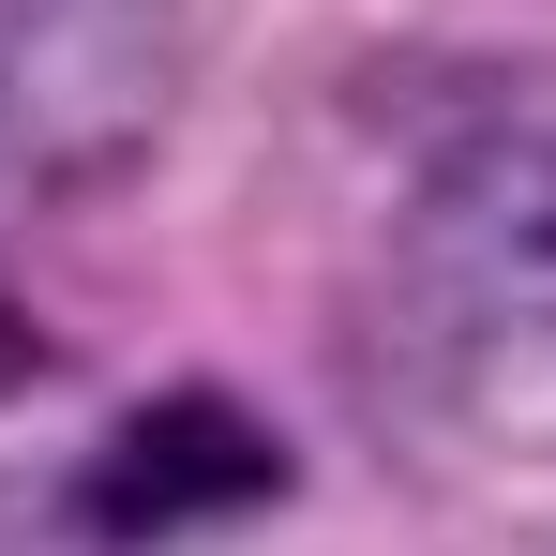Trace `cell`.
Listing matches in <instances>:
<instances>
[{
    "label": "cell",
    "mask_w": 556,
    "mask_h": 556,
    "mask_svg": "<svg viewBox=\"0 0 556 556\" xmlns=\"http://www.w3.org/2000/svg\"><path fill=\"white\" fill-rule=\"evenodd\" d=\"M406 286L452 331H556V121H466L421 151Z\"/></svg>",
    "instance_id": "1"
},
{
    "label": "cell",
    "mask_w": 556,
    "mask_h": 556,
    "mask_svg": "<svg viewBox=\"0 0 556 556\" xmlns=\"http://www.w3.org/2000/svg\"><path fill=\"white\" fill-rule=\"evenodd\" d=\"M271 481H286L271 421L226 406V391H151V406H121L91 452H76V496L105 511V542H121V556L195 542V527H241Z\"/></svg>",
    "instance_id": "2"
},
{
    "label": "cell",
    "mask_w": 556,
    "mask_h": 556,
    "mask_svg": "<svg viewBox=\"0 0 556 556\" xmlns=\"http://www.w3.org/2000/svg\"><path fill=\"white\" fill-rule=\"evenodd\" d=\"M0 556H121L105 511L76 496V452L61 466H0Z\"/></svg>",
    "instance_id": "3"
},
{
    "label": "cell",
    "mask_w": 556,
    "mask_h": 556,
    "mask_svg": "<svg viewBox=\"0 0 556 556\" xmlns=\"http://www.w3.org/2000/svg\"><path fill=\"white\" fill-rule=\"evenodd\" d=\"M0 151H15V105H0Z\"/></svg>",
    "instance_id": "4"
}]
</instances>
